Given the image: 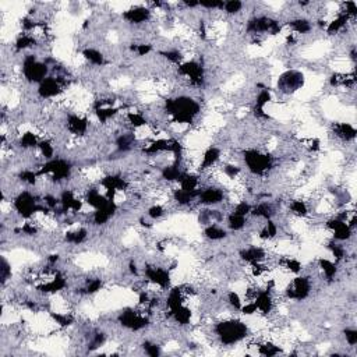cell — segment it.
I'll list each match as a JSON object with an SVG mask.
<instances>
[{
	"label": "cell",
	"instance_id": "cb8c5ba5",
	"mask_svg": "<svg viewBox=\"0 0 357 357\" xmlns=\"http://www.w3.org/2000/svg\"><path fill=\"white\" fill-rule=\"evenodd\" d=\"M126 119H127L128 124L134 128L142 127V126H147V124H148L147 119H145L141 113H138V112H130V113H127V117H126Z\"/></svg>",
	"mask_w": 357,
	"mask_h": 357
},
{
	"label": "cell",
	"instance_id": "4fadbf2b",
	"mask_svg": "<svg viewBox=\"0 0 357 357\" xmlns=\"http://www.w3.org/2000/svg\"><path fill=\"white\" fill-rule=\"evenodd\" d=\"M332 131H334V135L342 140V141H353L356 138V127L351 124V123H335L332 126Z\"/></svg>",
	"mask_w": 357,
	"mask_h": 357
},
{
	"label": "cell",
	"instance_id": "52a82bcc",
	"mask_svg": "<svg viewBox=\"0 0 357 357\" xmlns=\"http://www.w3.org/2000/svg\"><path fill=\"white\" fill-rule=\"evenodd\" d=\"M144 275L152 285H156L161 289H168L170 285V274L163 267L147 265V268H144Z\"/></svg>",
	"mask_w": 357,
	"mask_h": 357
},
{
	"label": "cell",
	"instance_id": "f1b7e54d",
	"mask_svg": "<svg viewBox=\"0 0 357 357\" xmlns=\"http://www.w3.org/2000/svg\"><path fill=\"white\" fill-rule=\"evenodd\" d=\"M142 346H144L145 355H148V356L156 357L161 355V346H159V345L152 344V342H144Z\"/></svg>",
	"mask_w": 357,
	"mask_h": 357
},
{
	"label": "cell",
	"instance_id": "277c9868",
	"mask_svg": "<svg viewBox=\"0 0 357 357\" xmlns=\"http://www.w3.org/2000/svg\"><path fill=\"white\" fill-rule=\"evenodd\" d=\"M47 68L46 63L39 61L34 54H28L22 63V75L29 84H38L39 85L42 81L46 78Z\"/></svg>",
	"mask_w": 357,
	"mask_h": 357
},
{
	"label": "cell",
	"instance_id": "3957f363",
	"mask_svg": "<svg viewBox=\"0 0 357 357\" xmlns=\"http://www.w3.org/2000/svg\"><path fill=\"white\" fill-rule=\"evenodd\" d=\"M243 161L247 165L253 175L263 176L268 173V170L274 165V159L270 154L258 151V149H247L243 152Z\"/></svg>",
	"mask_w": 357,
	"mask_h": 357
},
{
	"label": "cell",
	"instance_id": "ffe728a7",
	"mask_svg": "<svg viewBox=\"0 0 357 357\" xmlns=\"http://www.w3.org/2000/svg\"><path fill=\"white\" fill-rule=\"evenodd\" d=\"M289 27L292 28V31L295 34H307L311 31V24L310 21L306 20V18H293L289 21Z\"/></svg>",
	"mask_w": 357,
	"mask_h": 357
},
{
	"label": "cell",
	"instance_id": "7c38bea8",
	"mask_svg": "<svg viewBox=\"0 0 357 357\" xmlns=\"http://www.w3.org/2000/svg\"><path fill=\"white\" fill-rule=\"evenodd\" d=\"M66 128L70 134L82 137L88 130V119L80 115H68L66 119Z\"/></svg>",
	"mask_w": 357,
	"mask_h": 357
},
{
	"label": "cell",
	"instance_id": "f546056e",
	"mask_svg": "<svg viewBox=\"0 0 357 357\" xmlns=\"http://www.w3.org/2000/svg\"><path fill=\"white\" fill-rule=\"evenodd\" d=\"M345 339H346V342H348V345H351V346H356L357 345V331L355 330V328H348V330H345Z\"/></svg>",
	"mask_w": 357,
	"mask_h": 357
},
{
	"label": "cell",
	"instance_id": "44dd1931",
	"mask_svg": "<svg viewBox=\"0 0 357 357\" xmlns=\"http://www.w3.org/2000/svg\"><path fill=\"white\" fill-rule=\"evenodd\" d=\"M246 225H247V216L237 215L235 212H230L229 216H228V226H229L230 230L239 232V230L244 229Z\"/></svg>",
	"mask_w": 357,
	"mask_h": 357
},
{
	"label": "cell",
	"instance_id": "9a60e30c",
	"mask_svg": "<svg viewBox=\"0 0 357 357\" xmlns=\"http://www.w3.org/2000/svg\"><path fill=\"white\" fill-rule=\"evenodd\" d=\"M221 159V149L216 147H209L204 155H202V162L200 163V169L201 170H207V169L215 166V163Z\"/></svg>",
	"mask_w": 357,
	"mask_h": 357
},
{
	"label": "cell",
	"instance_id": "6da1fadb",
	"mask_svg": "<svg viewBox=\"0 0 357 357\" xmlns=\"http://www.w3.org/2000/svg\"><path fill=\"white\" fill-rule=\"evenodd\" d=\"M166 113L179 124H190L201 112L200 103L190 96H177L165 101Z\"/></svg>",
	"mask_w": 357,
	"mask_h": 357
},
{
	"label": "cell",
	"instance_id": "7402d4cb",
	"mask_svg": "<svg viewBox=\"0 0 357 357\" xmlns=\"http://www.w3.org/2000/svg\"><path fill=\"white\" fill-rule=\"evenodd\" d=\"M39 145L38 135L34 134L32 131H25L20 137V147L22 149H32Z\"/></svg>",
	"mask_w": 357,
	"mask_h": 357
},
{
	"label": "cell",
	"instance_id": "7a4b0ae2",
	"mask_svg": "<svg viewBox=\"0 0 357 357\" xmlns=\"http://www.w3.org/2000/svg\"><path fill=\"white\" fill-rule=\"evenodd\" d=\"M216 338L219 339V342L226 346H232L239 342H242L244 338L249 334V327L240 320H223L221 323L215 325Z\"/></svg>",
	"mask_w": 357,
	"mask_h": 357
},
{
	"label": "cell",
	"instance_id": "9c48e42d",
	"mask_svg": "<svg viewBox=\"0 0 357 357\" xmlns=\"http://www.w3.org/2000/svg\"><path fill=\"white\" fill-rule=\"evenodd\" d=\"M200 204L202 205H207V207H214V205H218L225 200V193H223L222 189L219 187H205V189L200 190V194H198V198H197Z\"/></svg>",
	"mask_w": 357,
	"mask_h": 357
},
{
	"label": "cell",
	"instance_id": "4dcf8cb0",
	"mask_svg": "<svg viewBox=\"0 0 357 357\" xmlns=\"http://www.w3.org/2000/svg\"><path fill=\"white\" fill-rule=\"evenodd\" d=\"M165 215V208L162 205H152L148 209V216L151 219H159Z\"/></svg>",
	"mask_w": 357,
	"mask_h": 357
},
{
	"label": "cell",
	"instance_id": "484cf974",
	"mask_svg": "<svg viewBox=\"0 0 357 357\" xmlns=\"http://www.w3.org/2000/svg\"><path fill=\"white\" fill-rule=\"evenodd\" d=\"M243 4L242 1H239V0H229V1H225L223 3V8L222 11L225 10V13L229 14V15H233V14H237L240 13L243 10Z\"/></svg>",
	"mask_w": 357,
	"mask_h": 357
},
{
	"label": "cell",
	"instance_id": "d6986e66",
	"mask_svg": "<svg viewBox=\"0 0 357 357\" xmlns=\"http://www.w3.org/2000/svg\"><path fill=\"white\" fill-rule=\"evenodd\" d=\"M88 237V230L84 229V228H78V229L70 230L64 235V240L70 244H74V246H78V244H82V243L87 240Z\"/></svg>",
	"mask_w": 357,
	"mask_h": 357
},
{
	"label": "cell",
	"instance_id": "83f0119b",
	"mask_svg": "<svg viewBox=\"0 0 357 357\" xmlns=\"http://www.w3.org/2000/svg\"><path fill=\"white\" fill-rule=\"evenodd\" d=\"M228 303H229V306L232 307V309H235V310L237 311H240V309H242L243 306L242 299H240V296H239V293H236L235 290H232V292L228 293Z\"/></svg>",
	"mask_w": 357,
	"mask_h": 357
},
{
	"label": "cell",
	"instance_id": "8fae6325",
	"mask_svg": "<svg viewBox=\"0 0 357 357\" xmlns=\"http://www.w3.org/2000/svg\"><path fill=\"white\" fill-rule=\"evenodd\" d=\"M240 260L244 261L246 264H253V263H264L267 261L268 254H267V250L261 247V246H251L247 249H242L240 253Z\"/></svg>",
	"mask_w": 357,
	"mask_h": 357
},
{
	"label": "cell",
	"instance_id": "5b68a950",
	"mask_svg": "<svg viewBox=\"0 0 357 357\" xmlns=\"http://www.w3.org/2000/svg\"><path fill=\"white\" fill-rule=\"evenodd\" d=\"M313 285H311V279L309 277H296L295 279H292L290 283L286 286L285 289V296L289 300H295V302H302L304 299H307L309 295L311 293Z\"/></svg>",
	"mask_w": 357,
	"mask_h": 357
},
{
	"label": "cell",
	"instance_id": "d4e9b609",
	"mask_svg": "<svg viewBox=\"0 0 357 357\" xmlns=\"http://www.w3.org/2000/svg\"><path fill=\"white\" fill-rule=\"evenodd\" d=\"M38 148H39L40 155L43 156V158H45L46 161H50V159H53L54 147H53V144L49 141V140H42V141H39V145H38Z\"/></svg>",
	"mask_w": 357,
	"mask_h": 357
},
{
	"label": "cell",
	"instance_id": "e0dca14e",
	"mask_svg": "<svg viewBox=\"0 0 357 357\" xmlns=\"http://www.w3.org/2000/svg\"><path fill=\"white\" fill-rule=\"evenodd\" d=\"M318 268L321 270V272L324 274V277L327 281H332L338 272V265L337 263L331 261V260H327V258H321L318 261Z\"/></svg>",
	"mask_w": 357,
	"mask_h": 357
},
{
	"label": "cell",
	"instance_id": "2e32d148",
	"mask_svg": "<svg viewBox=\"0 0 357 357\" xmlns=\"http://www.w3.org/2000/svg\"><path fill=\"white\" fill-rule=\"evenodd\" d=\"M82 56H84L85 60H88L94 66H103L105 64V56L95 47H85L82 50Z\"/></svg>",
	"mask_w": 357,
	"mask_h": 357
},
{
	"label": "cell",
	"instance_id": "ba28073f",
	"mask_svg": "<svg viewBox=\"0 0 357 357\" xmlns=\"http://www.w3.org/2000/svg\"><path fill=\"white\" fill-rule=\"evenodd\" d=\"M38 96L42 99H50L63 92V84L59 77H46L45 80L38 85Z\"/></svg>",
	"mask_w": 357,
	"mask_h": 357
},
{
	"label": "cell",
	"instance_id": "8992f818",
	"mask_svg": "<svg viewBox=\"0 0 357 357\" xmlns=\"http://www.w3.org/2000/svg\"><path fill=\"white\" fill-rule=\"evenodd\" d=\"M304 75L300 71L296 70H289L285 74L281 75V78L278 80V88L285 92V94H292L297 89L303 87Z\"/></svg>",
	"mask_w": 357,
	"mask_h": 357
},
{
	"label": "cell",
	"instance_id": "30bf717a",
	"mask_svg": "<svg viewBox=\"0 0 357 357\" xmlns=\"http://www.w3.org/2000/svg\"><path fill=\"white\" fill-rule=\"evenodd\" d=\"M151 14H152V10L148 7L134 6L123 13V18L130 24L140 25V24H144L151 18Z\"/></svg>",
	"mask_w": 357,
	"mask_h": 357
},
{
	"label": "cell",
	"instance_id": "4316f807",
	"mask_svg": "<svg viewBox=\"0 0 357 357\" xmlns=\"http://www.w3.org/2000/svg\"><path fill=\"white\" fill-rule=\"evenodd\" d=\"M8 279H11V265L6 260V257L1 258V285L4 286Z\"/></svg>",
	"mask_w": 357,
	"mask_h": 357
},
{
	"label": "cell",
	"instance_id": "ac0fdd59",
	"mask_svg": "<svg viewBox=\"0 0 357 357\" xmlns=\"http://www.w3.org/2000/svg\"><path fill=\"white\" fill-rule=\"evenodd\" d=\"M204 236L207 237L208 240H212V242H219V240H223L225 237L228 236V232L223 229V228H221V226L212 223V225H208V226L205 228Z\"/></svg>",
	"mask_w": 357,
	"mask_h": 357
},
{
	"label": "cell",
	"instance_id": "603a6c76",
	"mask_svg": "<svg viewBox=\"0 0 357 357\" xmlns=\"http://www.w3.org/2000/svg\"><path fill=\"white\" fill-rule=\"evenodd\" d=\"M289 209L292 211V214L300 216V218H306L309 215V205L303 200H293L289 204Z\"/></svg>",
	"mask_w": 357,
	"mask_h": 357
},
{
	"label": "cell",
	"instance_id": "5bb4252c",
	"mask_svg": "<svg viewBox=\"0 0 357 357\" xmlns=\"http://www.w3.org/2000/svg\"><path fill=\"white\" fill-rule=\"evenodd\" d=\"M278 267H281V270L293 274V275H299L303 270V264L300 263L299 260H296L295 257L290 256L281 257L278 260Z\"/></svg>",
	"mask_w": 357,
	"mask_h": 357
}]
</instances>
